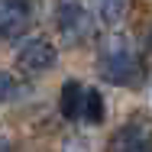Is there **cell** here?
I'll use <instances>...</instances> for the list:
<instances>
[{"label": "cell", "mask_w": 152, "mask_h": 152, "mask_svg": "<svg viewBox=\"0 0 152 152\" xmlns=\"http://www.w3.org/2000/svg\"><path fill=\"white\" fill-rule=\"evenodd\" d=\"M146 45H149V49H152V36H149V42H146Z\"/></svg>", "instance_id": "10"}, {"label": "cell", "mask_w": 152, "mask_h": 152, "mask_svg": "<svg viewBox=\"0 0 152 152\" xmlns=\"http://www.w3.org/2000/svg\"><path fill=\"white\" fill-rule=\"evenodd\" d=\"M55 61H58V52H55V45L49 39H29L16 52V71L32 78V75H42V71L55 68Z\"/></svg>", "instance_id": "3"}, {"label": "cell", "mask_w": 152, "mask_h": 152, "mask_svg": "<svg viewBox=\"0 0 152 152\" xmlns=\"http://www.w3.org/2000/svg\"><path fill=\"white\" fill-rule=\"evenodd\" d=\"M0 152H7V142H3V139H0Z\"/></svg>", "instance_id": "9"}, {"label": "cell", "mask_w": 152, "mask_h": 152, "mask_svg": "<svg viewBox=\"0 0 152 152\" xmlns=\"http://www.w3.org/2000/svg\"><path fill=\"white\" fill-rule=\"evenodd\" d=\"M13 91H16V84H13V78H10L7 71H0V104H3L7 97H13Z\"/></svg>", "instance_id": "8"}, {"label": "cell", "mask_w": 152, "mask_h": 152, "mask_svg": "<svg viewBox=\"0 0 152 152\" xmlns=\"http://www.w3.org/2000/svg\"><path fill=\"white\" fill-rule=\"evenodd\" d=\"M97 71H100V78L110 81V84H123V88L139 84V78H142V65H139V55L133 52V45H129L126 36L110 32V36L100 39Z\"/></svg>", "instance_id": "1"}, {"label": "cell", "mask_w": 152, "mask_h": 152, "mask_svg": "<svg viewBox=\"0 0 152 152\" xmlns=\"http://www.w3.org/2000/svg\"><path fill=\"white\" fill-rule=\"evenodd\" d=\"M32 26V0H0V39H20Z\"/></svg>", "instance_id": "5"}, {"label": "cell", "mask_w": 152, "mask_h": 152, "mask_svg": "<svg viewBox=\"0 0 152 152\" xmlns=\"http://www.w3.org/2000/svg\"><path fill=\"white\" fill-rule=\"evenodd\" d=\"M55 23H58V32L68 45H81L94 32V16L81 0H61L55 10Z\"/></svg>", "instance_id": "2"}, {"label": "cell", "mask_w": 152, "mask_h": 152, "mask_svg": "<svg viewBox=\"0 0 152 152\" xmlns=\"http://www.w3.org/2000/svg\"><path fill=\"white\" fill-rule=\"evenodd\" d=\"M110 152H152V120L133 117L110 139Z\"/></svg>", "instance_id": "4"}, {"label": "cell", "mask_w": 152, "mask_h": 152, "mask_svg": "<svg viewBox=\"0 0 152 152\" xmlns=\"http://www.w3.org/2000/svg\"><path fill=\"white\" fill-rule=\"evenodd\" d=\"M84 84L81 81H75V78H68L65 84H61V113L68 117V120H81V110H84Z\"/></svg>", "instance_id": "6"}, {"label": "cell", "mask_w": 152, "mask_h": 152, "mask_svg": "<svg viewBox=\"0 0 152 152\" xmlns=\"http://www.w3.org/2000/svg\"><path fill=\"white\" fill-rule=\"evenodd\" d=\"M81 117L88 123H100L104 120V97H100V91H94V88L84 91V110H81Z\"/></svg>", "instance_id": "7"}]
</instances>
